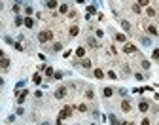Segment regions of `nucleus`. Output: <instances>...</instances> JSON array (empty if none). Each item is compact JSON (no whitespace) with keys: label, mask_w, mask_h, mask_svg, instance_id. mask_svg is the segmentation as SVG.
<instances>
[{"label":"nucleus","mask_w":159,"mask_h":125,"mask_svg":"<svg viewBox=\"0 0 159 125\" xmlns=\"http://www.w3.org/2000/svg\"><path fill=\"white\" fill-rule=\"evenodd\" d=\"M51 38H53V32H51V30H42V32L38 34V40H40V42H47Z\"/></svg>","instance_id":"1"},{"label":"nucleus","mask_w":159,"mask_h":125,"mask_svg":"<svg viewBox=\"0 0 159 125\" xmlns=\"http://www.w3.org/2000/svg\"><path fill=\"white\" fill-rule=\"evenodd\" d=\"M70 116H72V106H65V108L61 110V114H59V119L70 118Z\"/></svg>","instance_id":"2"},{"label":"nucleus","mask_w":159,"mask_h":125,"mask_svg":"<svg viewBox=\"0 0 159 125\" xmlns=\"http://www.w3.org/2000/svg\"><path fill=\"white\" fill-rule=\"evenodd\" d=\"M65 95H66V87H59L55 91V99H63Z\"/></svg>","instance_id":"3"},{"label":"nucleus","mask_w":159,"mask_h":125,"mask_svg":"<svg viewBox=\"0 0 159 125\" xmlns=\"http://www.w3.org/2000/svg\"><path fill=\"white\" fill-rule=\"evenodd\" d=\"M27 93H29V91H19V95H17V102H19V104L27 99Z\"/></svg>","instance_id":"4"},{"label":"nucleus","mask_w":159,"mask_h":125,"mask_svg":"<svg viewBox=\"0 0 159 125\" xmlns=\"http://www.w3.org/2000/svg\"><path fill=\"white\" fill-rule=\"evenodd\" d=\"M138 108H140V112H148V110H150V104L146 102V101H142V102L138 104Z\"/></svg>","instance_id":"5"},{"label":"nucleus","mask_w":159,"mask_h":125,"mask_svg":"<svg viewBox=\"0 0 159 125\" xmlns=\"http://www.w3.org/2000/svg\"><path fill=\"white\" fill-rule=\"evenodd\" d=\"M121 110L123 112H131V102H129V101H123V102H121Z\"/></svg>","instance_id":"6"},{"label":"nucleus","mask_w":159,"mask_h":125,"mask_svg":"<svg viewBox=\"0 0 159 125\" xmlns=\"http://www.w3.org/2000/svg\"><path fill=\"white\" fill-rule=\"evenodd\" d=\"M135 51H136V47H135L133 44H127V45H125V53H135Z\"/></svg>","instance_id":"7"},{"label":"nucleus","mask_w":159,"mask_h":125,"mask_svg":"<svg viewBox=\"0 0 159 125\" xmlns=\"http://www.w3.org/2000/svg\"><path fill=\"white\" fill-rule=\"evenodd\" d=\"M0 66H2V68H8V66H10V59L2 57V59H0Z\"/></svg>","instance_id":"8"},{"label":"nucleus","mask_w":159,"mask_h":125,"mask_svg":"<svg viewBox=\"0 0 159 125\" xmlns=\"http://www.w3.org/2000/svg\"><path fill=\"white\" fill-rule=\"evenodd\" d=\"M87 44L91 45V47H99V44H97V40H95V38H91V36L87 38Z\"/></svg>","instance_id":"9"},{"label":"nucleus","mask_w":159,"mask_h":125,"mask_svg":"<svg viewBox=\"0 0 159 125\" xmlns=\"http://www.w3.org/2000/svg\"><path fill=\"white\" fill-rule=\"evenodd\" d=\"M102 95H104V97H112V95H114V89H112V87H106L104 91H102Z\"/></svg>","instance_id":"10"},{"label":"nucleus","mask_w":159,"mask_h":125,"mask_svg":"<svg viewBox=\"0 0 159 125\" xmlns=\"http://www.w3.org/2000/svg\"><path fill=\"white\" fill-rule=\"evenodd\" d=\"M47 8L49 10H55L57 8V0H47Z\"/></svg>","instance_id":"11"},{"label":"nucleus","mask_w":159,"mask_h":125,"mask_svg":"<svg viewBox=\"0 0 159 125\" xmlns=\"http://www.w3.org/2000/svg\"><path fill=\"white\" fill-rule=\"evenodd\" d=\"M23 23H25V27H29V29L32 27V25H34V21H32L30 17H25V21H23Z\"/></svg>","instance_id":"12"},{"label":"nucleus","mask_w":159,"mask_h":125,"mask_svg":"<svg viewBox=\"0 0 159 125\" xmlns=\"http://www.w3.org/2000/svg\"><path fill=\"white\" fill-rule=\"evenodd\" d=\"M80 63H81L83 68H91V61H89V59H83V61H80Z\"/></svg>","instance_id":"13"},{"label":"nucleus","mask_w":159,"mask_h":125,"mask_svg":"<svg viewBox=\"0 0 159 125\" xmlns=\"http://www.w3.org/2000/svg\"><path fill=\"white\" fill-rule=\"evenodd\" d=\"M121 27H123V29H125V30H127V32H129V30H131V23H129V21H125V19H123V21H121Z\"/></svg>","instance_id":"14"},{"label":"nucleus","mask_w":159,"mask_h":125,"mask_svg":"<svg viewBox=\"0 0 159 125\" xmlns=\"http://www.w3.org/2000/svg\"><path fill=\"white\" fill-rule=\"evenodd\" d=\"M95 78H99V80H101V78H104V72H102L101 68H97V70H95Z\"/></svg>","instance_id":"15"},{"label":"nucleus","mask_w":159,"mask_h":125,"mask_svg":"<svg viewBox=\"0 0 159 125\" xmlns=\"http://www.w3.org/2000/svg\"><path fill=\"white\" fill-rule=\"evenodd\" d=\"M76 55H78V57H83V55H85V47H78V49H76Z\"/></svg>","instance_id":"16"},{"label":"nucleus","mask_w":159,"mask_h":125,"mask_svg":"<svg viewBox=\"0 0 159 125\" xmlns=\"http://www.w3.org/2000/svg\"><path fill=\"white\" fill-rule=\"evenodd\" d=\"M78 32H80L78 27H72V29H70V36H78Z\"/></svg>","instance_id":"17"},{"label":"nucleus","mask_w":159,"mask_h":125,"mask_svg":"<svg viewBox=\"0 0 159 125\" xmlns=\"http://www.w3.org/2000/svg\"><path fill=\"white\" fill-rule=\"evenodd\" d=\"M59 10H61V13H68V6H66V4H61Z\"/></svg>","instance_id":"18"},{"label":"nucleus","mask_w":159,"mask_h":125,"mask_svg":"<svg viewBox=\"0 0 159 125\" xmlns=\"http://www.w3.org/2000/svg\"><path fill=\"white\" fill-rule=\"evenodd\" d=\"M148 32H150L152 36H155V34H157V30H155V27H148Z\"/></svg>","instance_id":"19"},{"label":"nucleus","mask_w":159,"mask_h":125,"mask_svg":"<svg viewBox=\"0 0 159 125\" xmlns=\"http://www.w3.org/2000/svg\"><path fill=\"white\" fill-rule=\"evenodd\" d=\"M42 81V76L40 74H34V83H40Z\"/></svg>","instance_id":"20"},{"label":"nucleus","mask_w":159,"mask_h":125,"mask_svg":"<svg viewBox=\"0 0 159 125\" xmlns=\"http://www.w3.org/2000/svg\"><path fill=\"white\" fill-rule=\"evenodd\" d=\"M110 121H112V125H119V121L116 119V116H110Z\"/></svg>","instance_id":"21"},{"label":"nucleus","mask_w":159,"mask_h":125,"mask_svg":"<svg viewBox=\"0 0 159 125\" xmlns=\"http://www.w3.org/2000/svg\"><path fill=\"white\" fill-rule=\"evenodd\" d=\"M116 40L117 42H125V36H123V34H116Z\"/></svg>","instance_id":"22"},{"label":"nucleus","mask_w":159,"mask_h":125,"mask_svg":"<svg viewBox=\"0 0 159 125\" xmlns=\"http://www.w3.org/2000/svg\"><path fill=\"white\" fill-rule=\"evenodd\" d=\"M61 49H63V45H61V44H55V45H53V51H61Z\"/></svg>","instance_id":"23"},{"label":"nucleus","mask_w":159,"mask_h":125,"mask_svg":"<svg viewBox=\"0 0 159 125\" xmlns=\"http://www.w3.org/2000/svg\"><path fill=\"white\" fill-rule=\"evenodd\" d=\"M138 4H140V6H148V4H150V0H138Z\"/></svg>","instance_id":"24"},{"label":"nucleus","mask_w":159,"mask_h":125,"mask_svg":"<svg viewBox=\"0 0 159 125\" xmlns=\"http://www.w3.org/2000/svg\"><path fill=\"white\" fill-rule=\"evenodd\" d=\"M78 110H80V112H85V110H87V106H85V104H80Z\"/></svg>","instance_id":"25"},{"label":"nucleus","mask_w":159,"mask_h":125,"mask_svg":"<svg viewBox=\"0 0 159 125\" xmlns=\"http://www.w3.org/2000/svg\"><path fill=\"white\" fill-rule=\"evenodd\" d=\"M45 74H47V76L51 78V76H53V68H45Z\"/></svg>","instance_id":"26"},{"label":"nucleus","mask_w":159,"mask_h":125,"mask_svg":"<svg viewBox=\"0 0 159 125\" xmlns=\"http://www.w3.org/2000/svg\"><path fill=\"white\" fill-rule=\"evenodd\" d=\"M53 78H55V80H61V78H63V74L57 72V74H53Z\"/></svg>","instance_id":"27"},{"label":"nucleus","mask_w":159,"mask_h":125,"mask_svg":"<svg viewBox=\"0 0 159 125\" xmlns=\"http://www.w3.org/2000/svg\"><path fill=\"white\" fill-rule=\"evenodd\" d=\"M15 49H19V51H23V49H25V47H23V45L19 44V42H17V44H15Z\"/></svg>","instance_id":"28"},{"label":"nucleus","mask_w":159,"mask_h":125,"mask_svg":"<svg viewBox=\"0 0 159 125\" xmlns=\"http://www.w3.org/2000/svg\"><path fill=\"white\" fill-rule=\"evenodd\" d=\"M15 25H23V19H21V17H15Z\"/></svg>","instance_id":"29"},{"label":"nucleus","mask_w":159,"mask_h":125,"mask_svg":"<svg viewBox=\"0 0 159 125\" xmlns=\"http://www.w3.org/2000/svg\"><path fill=\"white\" fill-rule=\"evenodd\" d=\"M108 78H112V80H116V72H112V70H110V72H108Z\"/></svg>","instance_id":"30"},{"label":"nucleus","mask_w":159,"mask_h":125,"mask_svg":"<svg viewBox=\"0 0 159 125\" xmlns=\"http://www.w3.org/2000/svg\"><path fill=\"white\" fill-rule=\"evenodd\" d=\"M148 15H150V17H153V15H155V11H153L152 8H148Z\"/></svg>","instance_id":"31"},{"label":"nucleus","mask_w":159,"mask_h":125,"mask_svg":"<svg viewBox=\"0 0 159 125\" xmlns=\"http://www.w3.org/2000/svg\"><path fill=\"white\" fill-rule=\"evenodd\" d=\"M142 68H150V63L148 61H142Z\"/></svg>","instance_id":"32"},{"label":"nucleus","mask_w":159,"mask_h":125,"mask_svg":"<svg viewBox=\"0 0 159 125\" xmlns=\"http://www.w3.org/2000/svg\"><path fill=\"white\" fill-rule=\"evenodd\" d=\"M153 59H159V49H153Z\"/></svg>","instance_id":"33"},{"label":"nucleus","mask_w":159,"mask_h":125,"mask_svg":"<svg viewBox=\"0 0 159 125\" xmlns=\"http://www.w3.org/2000/svg\"><path fill=\"white\" fill-rule=\"evenodd\" d=\"M142 125H150V119L146 118V119H142Z\"/></svg>","instance_id":"34"},{"label":"nucleus","mask_w":159,"mask_h":125,"mask_svg":"<svg viewBox=\"0 0 159 125\" xmlns=\"http://www.w3.org/2000/svg\"><path fill=\"white\" fill-rule=\"evenodd\" d=\"M2 55H4V53H2V49H0V57H2Z\"/></svg>","instance_id":"35"}]
</instances>
